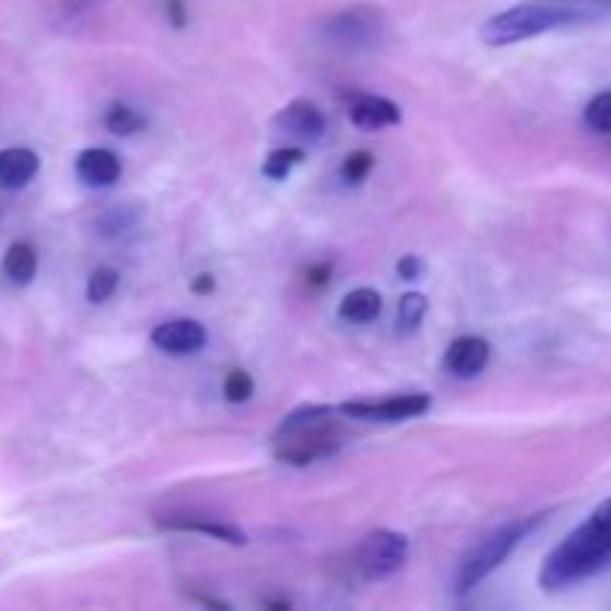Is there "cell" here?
I'll list each match as a JSON object with an SVG mask.
<instances>
[{
  "label": "cell",
  "instance_id": "obj_8",
  "mask_svg": "<svg viewBox=\"0 0 611 611\" xmlns=\"http://www.w3.org/2000/svg\"><path fill=\"white\" fill-rule=\"evenodd\" d=\"M150 340L164 355L185 358V355H194L206 346V328L194 319H167V322L155 325Z\"/></svg>",
  "mask_w": 611,
  "mask_h": 611
},
{
  "label": "cell",
  "instance_id": "obj_25",
  "mask_svg": "<svg viewBox=\"0 0 611 611\" xmlns=\"http://www.w3.org/2000/svg\"><path fill=\"white\" fill-rule=\"evenodd\" d=\"M421 272H424V263H421V257H415V254H406V257L397 263V275H400L403 281H418Z\"/></svg>",
  "mask_w": 611,
  "mask_h": 611
},
{
  "label": "cell",
  "instance_id": "obj_13",
  "mask_svg": "<svg viewBox=\"0 0 611 611\" xmlns=\"http://www.w3.org/2000/svg\"><path fill=\"white\" fill-rule=\"evenodd\" d=\"M75 176L84 185H90V188H108V185H114L123 176V161L111 150L93 147V150L78 153V158H75Z\"/></svg>",
  "mask_w": 611,
  "mask_h": 611
},
{
  "label": "cell",
  "instance_id": "obj_26",
  "mask_svg": "<svg viewBox=\"0 0 611 611\" xmlns=\"http://www.w3.org/2000/svg\"><path fill=\"white\" fill-rule=\"evenodd\" d=\"M164 9H167V18L173 27H185L188 24V6L185 0H164Z\"/></svg>",
  "mask_w": 611,
  "mask_h": 611
},
{
  "label": "cell",
  "instance_id": "obj_17",
  "mask_svg": "<svg viewBox=\"0 0 611 611\" xmlns=\"http://www.w3.org/2000/svg\"><path fill=\"white\" fill-rule=\"evenodd\" d=\"M144 126H147V117H144L141 111L129 108V105H123V102H117V105H111V108L105 111V129H108L111 135L129 138V135L141 132Z\"/></svg>",
  "mask_w": 611,
  "mask_h": 611
},
{
  "label": "cell",
  "instance_id": "obj_3",
  "mask_svg": "<svg viewBox=\"0 0 611 611\" xmlns=\"http://www.w3.org/2000/svg\"><path fill=\"white\" fill-rule=\"evenodd\" d=\"M585 12L564 6V0H549V3H519L510 6L504 12H495L492 18L483 21L480 27V39L489 48H507L525 39H534L540 33L567 27L573 21H579Z\"/></svg>",
  "mask_w": 611,
  "mask_h": 611
},
{
  "label": "cell",
  "instance_id": "obj_24",
  "mask_svg": "<svg viewBox=\"0 0 611 611\" xmlns=\"http://www.w3.org/2000/svg\"><path fill=\"white\" fill-rule=\"evenodd\" d=\"M135 221H138V212H135V209H129V206H114V209H108V212L99 218V227H102L105 236H114V233L129 230Z\"/></svg>",
  "mask_w": 611,
  "mask_h": 611
},
{
  "label": "cell",
  "instance_id": "obj_29",
  "mask_svg": "<svg viewBox=\"0 0 611 611\" xmlns=\"http://www.w3.org/2000/svg\"><path fill=\"white\" fill-rule=\"evenodd\" d=\"M564 3H573V0H564Z\"/></svg>",
  "mask_w": 611,
  "mask_h": 611
},
{
  "label": "cell",
  "instance_id": "obj_21",
  "mask_svg": "<svg viewBox=\"0 0 611 611\" xmlns=\"http://www.w3.org/2000/svg\"><path fill=\"white\" fill-rule=\"evenodd\" d=\"M585 123L588 129L600 132V135H611V90L609 93H600L588 102L585 108Z\"/></svg>",
  "mask_w": 611,
  "mask_h": 611
},
{
  "label": "cell",
  "instance_id": "obj_7",
  "mask_svg": "<svg viewBox=\"0 0 611 611\" xmlns=\"http://www.w3.org/2000/svg\"><path fill=\"white\" fill-rule=\"evenodd\" d=\"M433 397L412 391V394H391L385 400H349L340 409V415H346L349 421H370V424H400L409 418H418L424 412H430Z\"/></svg>",
  "mask_w": 611,
  "mask_h": 611
},
{
  "label": "cell",
  "instance_id": "obj_23",
  "mask_svg": "<svg viewBox=\"0 0 611 611\" xmlns=\"http://www.w3.org/2000/svg\"><path fill=\"white\" fill-rule=\"evenodd\" d=\"M373 164H376L373 153H367V150H355V153H349L346 158H343L340 176H343L349 185H358V182H364V179L370 176Z\"/></svg>",
  "mask_w": 611,
  "mask_h": 611
},
{
  "label": "cell",
  "instance_id": "obj_22",
  "mask_svg": "<svg viewBox=\"0 0 611 611\" xmlns=\"http://www.w3.org/2000/svg\"><path fill=\"white\" fill-rule=\"evenodd\" d=\"M224 397H227V403H248V400L254 397V379H251V373L242 370V367L230 370L227 379H224Z\"/></svg>",
  "mask_w": 611,
  "mask_h": 611
},
{
  "label": "cell",
  "instance_id": "obj_12",
  "mask_svg": "<svg viewBox=\"0 0 611 611\" xmlns=\"http://www.w3.org/2000/svg\"><path fill=\"white\" fill-rule=\"evenodd\" d=\"M158 528L164 531H191V534H206L212 540H221L227 546H245L248 543V534L230 522H215L209 516H164L158 519Z\"/></svg>",
  "mask_w": 611,
  "mask_h": 611
},
{
  "label": "cell",
  "instance_id": "obj_14",
  "mask_svg": "<svg viewBox=\"0 0 611 611\" xmlns=\"http://www.w3.org/2000/svg\"><path fill=\"white\" fill-rule=\"evenodd\" d=\"M39 173V155L27 147H9L0 150V185L15 191L24 188Z\"/></svg>",
  "mask_w": 611,
  "mask_h": 611
},
{
  "label": "cell",
  "instance_id": "obj_2",
  "mask_svg": "<svg viewBox=\"0 0 611 611\" xmlns=\"http://www.w3.org/2000/svg\"><path fill=\"white\" fill-rule=\"evenodd\" d=\"M340 409H331V406H299L296 412H290L275 436H272V445H275V454L281 462L287 465H296V468H305L313 465L319 459H328L331 454H337L343 448V439L337 433V427L331 424V418L337 415Z\"/></svg>",
  "mask_w": 611,
  "mask_h": 611
},
{
  "label": "cell",
  "instance_id": "obj_27",
  "mask_svg": "<svg viewBox=\"0 0 611 611\" xmlns=\"http://www.w3.org/2000/svg\"><path fill=\"white\" fill-rule=\"evenodd\" d=\"M328 278H331V263H316V266L307 269V284L310 287H325Z\"/></svg>",
  "mask_w": 611,
  "mask_h": 611
},
{
  "label": "cell",
  "instance_id": "obj_11",
  "mask_svg": "<svg viewBox=\"0 0 611 611\" xmlns=\"http://www.w3.org/2000/svg\"><path fill=\"white\" fill-rule=\"evenodd\" d=\"M346 117L358 129H388V126H397L403 120V111L391 99H385V96L358 93L346 105Z\"/></svg>",
  "mask_w": 611,
  "mask_h": 611
},
{
  "label": "cell",
  "instance_id": "obj_1",
  "mask_svg": "<svg viewBox=\"0 0 611 611\" xmlns=\"http://www.w3.org/2000/svg\"><path fill=\"white\" fill-rule=\"evenodd\" d=\"M606 567H611V498L546 555L537 579L543 591H564Z\"/></svg>",
  "mask_w": 611,
  "mask_h": 611
},
{
  "label": "cell",
  "instance_id": "obj_16",
  "mask_svg": "<svg viewBox=\"0 0 611 611\" xmlns=\"http://www.w3.org/2000/svg\"><path fill=\"white\" fill-rule=\"evenodd\" d=\"M379 313H382V296L373 287H358V290L346 293L340 307H337V316L343 322H352V325L373 322Z\"/></svg>",
  "mask_w": 611,
  "mask_h": 611
},
{
  "label": "cell",
  "instance_id": "obj_10",
  "mask_svg": "<svg viewBox=\"0 0 611 611\" xmlns=\"http://www.w3.org/2000/svg\"><path fill=\"white\" fill-rule=\"evenodd\" d=\"M489 343L477 334H462L457 340H451V346L445 349V370L457 379H474L486 370L489 364Z\"/></svg>",
  "mask_w": 611,
  "mask_h": 611
},
{
  "label": "cell",
  "instance_id": "obj_18",
  "mask_svg": "<svg viewBox=\"0 0 611 611\" xmlns=\"http://www.w3.org/2000/svg\"><path fill=\"white\" fill-rule=\"evenodd\" d=\"M427 307H430L427 296H421V293H406V296L400 299V307H397V331H400V334L418 331V325H421L424 316H427Z\"/></svg>",
  "mask_w": 611,
  "mask_h": 611
},
{
  "label": "cell",
  "instance_id": "obj_6",
  "mask_svg": "<svg viewBox=\"0 0 611 611\" xmlns=\"http://www.w3.org/2000/svg\"><path fill=\"white\" fill-rule=\"evenodd\" d=\"M382 30V12L373 6H349L325 21V39L349 51L373 48L382 39Z\"/></svg>",
  "mask_w": 611,
  "mask_h": 611
},
{
  "label": "cell",
  "instance_id": "obj_20",
  "mask_svg": "<svg viewBox=\"0 0 611 611\" xmlns=\"http://www.w3.org/2000/svg\"><path fill=\"white\" fill-rule=\"evenodd\" d=\"M117 287H120V272L111 266H99L87 281V299L93 305H105L117 293Z\"/></svg>",
  "mask_w": 611,
  "mask_h": 611
},
{
  "label": "cell",
  "instance_id": "obj_4",
  "mask_svg": "<svg viewBox=\"0 0 611 611\" xmlns=\"http://www.w3.org/2000/svg\"><path fill=\"white\" fill-rule=\"evenodd\" d=\"M543 519H546V513H531V516L513 519V522L495 528L492 534H486L477 546H471V549L462 555V561L457 564V573H454V579H451V591H454L457 597L471 594L483 579H489V576L513 555V549H516L534 528L543 525Z\"/></svg>",
  "mask_w": 611,
  "mask_h": 611
},
{
  "label": "cell",
  "instance_id": "obj_5",
  "mask_svg": "<svg viewBox=\"0 0 611 611\" xmlns=\"http://www.w3.org/2000/svg\"><path fill=\"white\" fill-rule=\"evenodd\" d=\"M409 561V537L391 528H376L355 546V567L367 582H385L397 576Z\"/></svg>",
  "mask_w": 611,
  "mask_h": 611
},
{
  "label": "cell",
  "instance_id": "obj_28",
  "mask_svg": "<svg viewBox=\"0 0 611 611\" xmlns=\"http://www.w3.org/2000/svg\"><path fill=\"white\" fill-rule=\"evenodd\" d=\"M212 290H215V275H197L191 281V293H197V296H209Z\"/></svg>",
  "mask_w": 611,
  "mask_h": 611
},
{
  "label": "cell",
  "instance_id": "obj_15",
  "mask_svg": "<svg viewBox=\"0 0 611 611\" xmlns=\"http://www.w3.org/2000/svg\"><path fill=\"white\" fill-rule=\"evenodd\" d=\"M3 278L15 287H27L33 278H36V269H39V257H36V248L30 242H12L3 254Z\"/></svg>",
  "mask_w": 611,
  "mask_h": 611
},
{
  "label": "cell",
  "instance_id": "obj_9",
  "mask_svg": "<svg viewBox=\"0 0 611 611\" xmlns=\"http://www.w3.org/2000/svg\"><path fill=\"white\" fill-rule=\"evenodd\" d=\"M272 126H275V132L299 138V141H319L325 135V117L307 99H293L290 105H284L272 117Z\"/></svg>",
  "mask_w": 611,
  "mask_h": 611
},
{
  "label": "cell",
  "instance_id": "obj_19",
  "mask_svg": "<svg viewBox=\"0 0 611 611\" xmlns=\"http://www.w3.org/2000/svg\"><path fill=\"white\" fill-rule=\"evenodd\" d=\"M302 161H305V150H299V147L275 150V153H269L266 164H263V176L275 179V182H284L293 173V167H299Z\"/></svg>",
  "mask_w": 611,
  "mask_h": 611
}]
</instances>
